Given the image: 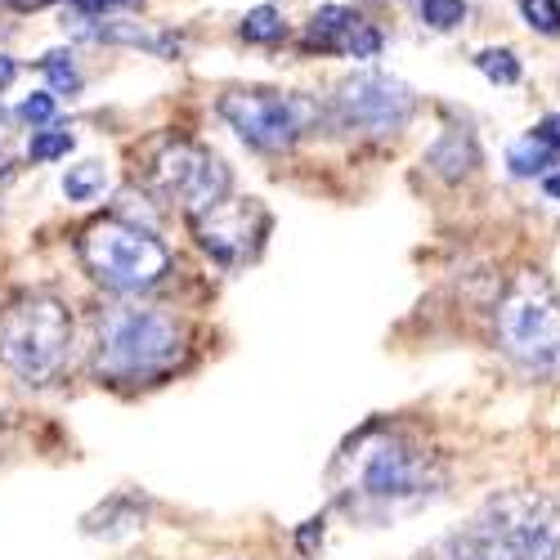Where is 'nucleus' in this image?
<instances>
[{
  "label": "nucleus",
  "mask_w": 560,
  "mask_h": 560,
  "mask_svg": "<svg viewBox=\"0 0 560 560\" xmlns=\"http://www.w3.org/2000/svg\"><path fill=\"white\" fill-rule=\"evenodd\" d=\"M341 506L363 521H395L444 489L440 457L399 431H368L341 453Z\"/></svg>",
  "instance_id": "f257e3e1"
},
{
  "label": "nucleus",
  "mask_w": 560,
  "mask_h": 560,
  "mask_svg": "<svg viewBox=\"0 0 560 560\" xmlns=\"http://www.w3.org/2000/svg\"><path fill=\"white\" fill-rule=\"evenodd\" d=\"M435 560H560V502L506 489L476 511L471 525L448 534Z\"/></svg>",
  "instance_id": "f03ea898"
},
{
  "label": "nucleus",
  "mask_w": 560,
  "mask_h": 560,
  "mask_svg": "<svg viewBox=\"0 0 560 560\" xmlns=\"http://www.w3.org/2000/svg\"><path fill=\"white\" fill-rule=\"evenodd\" d=\"M189 337L166 305L121 301L95 323V372L113 386H149L184 359Z\"/></svg>",
  "instance_id": "7ed1b4c3"
},
{
  "label": "nucleus",
  "mask_w": 560,
  "mask_h": 560,
  "mask_svg": "<svg viewBox=\"0 0 560 560\" xmlns=\"http://www.w3.org/2000/svg\"><path fill=\"white\" fill-rule=\"evenodd\" d=\"M68 350H72V310L59 296L32 292L0 310V363L19 382L50 386L68 363Z\"/></svg>",
  "instance_id": "20e7f679"
},
{
  "label": "nucleus",
  "mask_w": 560,
  "mask_h": 560,
  "mask_svg": "<svg viewBox=\"0 0 560 560\" xmlns=\"http://www.w3.org/2000/svg\"><path fill=\"white\" fill-rule=\"evenodd\" d=\"M81 260L90 269L100 288L121 292V296H139L158 288L171 273V252L153 229L130 224L121 215H108L100 224H90L81 233Z\"/></svg>",
  "instance_id": "39448f33"
},
{
  "label": "nucleus",
  "mask_w": 560,
  "mask_h": 560,
  "mask_svg": "<svg viewBox=\"0 0 560 560\" xmlns=\"http://www.w3.org/2000/svg\"><path fill=\"white\" fill-rule=\"evenodd\" d=\"M498 346L525 377H560V296L542 278H521L498 305Z\"/></svg>",
  "instance_id": "423d86ee"
},
{
  "label": "nucleus",
  "mask_w": 560,
  "mask_h": 560,
  "mask_svg": "<svg viewBox=\"0 0 560 560\" xmlns=\"http://www.w3.org/2000/svg\"><path fill=\"white\" fill-rule=\"evenodd\" d=\"M215 108H220L224 126L256 153H288L318 121L314 100L292 95V90H265V85L224 90Z\"/></svg>",
  "instance_id": "0eeeda50"
},
{
  "label": "nucleus",
  "mask_w": 560,
  "mask_h": 560,
  "mask_svg": "<svg viewBox=\"0 0 560 560\" xmlns=\"http://www.w3.org/2000/svg\"><path fill=\"white\" fill-rule=\"evenodd\" d=\"M149 184H153V194L179 202L184 215H207L220 202H229L233 175L215 153L184 144V139H171V144L158 149V158L149 166Z\"/></svg>",
  "instance_id": "6e6552de"
},
{
  "label": "nucleus",
  "mask_w": 560,
  "mask_h": 560,
  "mask_svg": "<svg viewBox=\"0 0 560 560\" xmlns=\"http://www.w3.org/2000/svg\"><path fill=\"white\" fill-rule=\"evenodd\" d=\"M332 108H337V121L346 130H359V135H399L412 113H417V95L399 81V77H386V72H354L337 85L332 95Z\"/></svg>",
  "instance_id": "1a4fd4ad"
},
{
  "label": "nucleus",
  "mask_w": 560,
  "mask_h": 560,
  "mask_svg": "<svg viewBox=\"0 0 560 560\" xmlns=\"http://www.w3.org/2000/svg\"><path fill=\"white\" fill-rule=\"evenodd\" d=\"M189 224L198 233L202 252L224 269L256 260V252L265 247V233H269V215L256 198H229L207 215H189Z\"/></svg>",
  "instance_id": "9d476101"
},
{
  "label": "nucleus",
  "mask_w": 560,
  "mask_h": 560,
  "mask_svg": "<svg viewBox=\"0 0 560 560\" xmlns=\"http://www.w3.org/2000/svg\"><path fill=\"white\" fill-rule=\"evenodd\" d=\"M368 19L346 10V5H323L310 14L305 23V50H318V55H346L350 59V45H354V32L363 27Z\"/></svg>",
  "instance_id": "9b49d317"
},
{
  "label": "nucleus",
  "mask_w": 560,
  "mask_h": 560,
  "mask_svg": "<svg viewBox=\"0 0 560 560\" xmlns=\"http://www.w3.org/2000/svg\"><path fill=\"white\" fill-rule=\"evenodd\" d=\"M422 162H427L431 175L457 184V179H466V175L480 166V144H476V135L466 130V126H448V130L435 139V144L427 149Z\"/></svg>",
  "instance_id": "f8f14e48"
},
{
  "label": "nucleus",
  "mask_w": 560,
  "mask_h": 560,
  "mask_svg": "<svg viewBox=\"0 0 560 560\" xmlns=\"http://www.w3.org/2000/svg\"><path fill=\"white\" fill-rule=\"evenodd\" d=\"M144 516H149V502H139L135 493H113L108 502H100V506L81 521V529H85L90 538L117 542V538H130V534L144 529Z\"/></svg>",
  "instance_id": "ddd939ff"
},
{
  "label": "nucleus",
  "mask_w": 560,
  "mask_h": 560,
  "mask_svg": "<svg viewBox=\"0 0 560 560\" xmlns=\"http://www.w3.org/2000/svg\"><path fill=\"white\" fill-rule=\"evenodd\" d=\"M108 194V166L104 162H77L63 171V198L77 207H90Z\"/></svg>",
  "instance_id": "4468645a"
},
{
  "label": "nucleus",
  "mask_w": 560,
  "mask_h": 560,
  "mask_svg": "<svg viewBox=\"0 0 560 560\" xmlns=\"http://www.w3.org/2000/svg\"><path fill=\"white\" fill-rule=\"evenodd\" d=\"M506 166H511V175H521V179L551 175L547 166H556V149H551V144H542L538 135H525V139H516V144L506 149Z\"/></svg>",
  "instance_id": "2eb2a0df"
},
{
  "label": "nucleus",
  "mask_w": 560,
  "mask_h": 560,
  "mask_svg": "<svg viewBox=\"0 0 560 560\" xmlns=\"http://www.w3.org/2000/svg\"><path fill=\"white\" fill-rule=\"evenodd\" d=\"M238 36L247 45H278V40H288V19H283L278 5H256V10L243 14Z\"/></svg>",
  "instance_id": "dca6fc26"
},
{
  "label": "nucleus",
  "mask_w": 560,
  "mask_h": 560,
  "mask_svg": "<svg viewBox=\"0 0 560 560\" xmlns=\"http://www.w3.org/2000/svg\"><path fill=\"white\" fill-rule=\"evenodd\" d=\"M72 149H77V135L63 130V126H40L27 139V158L32 162H63Z\"/></svg>",
  "instance_id": "f3484780"
},
{
  "label": "nucleus",
  "mask_w": 560,
  "mask_h": 560,
  "mask_svg": "<svg viewBox=\"0 0 560 560\" xmlns=\"http://www.w3.org/2000/svg\"><path fill=\"white\" fill-rule=\"evenodd\" d=\"M476 68H480L493 85H521V77H525L516 50H506V45H489V50H480V55H476Z\"/></svg>",
  "instance_id": "a211bd4d"
},
{
  "label": "nucleus",
  "mask_w": 560,
  "mask_h": 560,
  "mask_svg": "<svg viewBox=\"0 0 560 560\" xmlns=\"http://www.w3.org/2000/svg\"><path fill=\"white\" fill-rule=\"evenodd\" d=\"M40 72L50 77L55 95H77V90H81V68H77L72 50H50V55L40 59Z\"/></svg>",
  "instance_id": "6ab92c4d"
},
{
  "label": "nucleus",
  "mask_w": 560,
  "mask_h": 560,
  "mask_svg": "<svg viewBox=\"0 0 560 560\" xmlns=\"http://www.w3.org/2000/svg\"><path fill=\"white\" fill-rule=\"evenodd\" d=\"M417 14L431 32H453L466 19V0H417Z\"/></svg>",
  "instance_id": "aec40b11"
},
{
  "label": "nucleus",
  "mask_w": 560,
  "mask_h": 560,
  "mask_svg": "<svg viewBox=\"0 0 560 560\" xmlns=\"http://www.w3.org/2000/svg\"><path fill=\"white\" fill-rule=\"evenodd\" d=\"M521 14L534 32L560 36V0H521Z\"/></svg>",
  "instance_id": "412c9836"
},
{
  "label": "nucleus",
  "mask_w": 560,
  "mask_h": 560,
  "mask_svg": "<svg viewBox=\"0 0 560 560\" xmlns=\"http://www.w3.org/2000/svg\"><path fill=\"white\" fill-rule=\"evenodd\" d=\"M55 90H36V95H27L23 104H19V117L32 126V130H40V126H55Z\"/></svg>",
  "instance_id": "4be33fe9"
},
{
  "label": "nucleus",
  "mask_w": 560,
  "mask_h": 560,
  "mask_svg": "<svg viewBox=\"0 0 560 560\" xmlns=\"http://www.w3.org/2000/svg\"><path fill=\"white\" fill-rule=\"evenodd\" d=\"M323 525H328V521L314 516V521H305V525L296 529V551H301V556H314V547H323Z\"/></svg>",
  "instance_id": "5701e85b"
},
{
  "label": "nucleus",
  "mask_w": 560,
  "mask_h": 560,
  "mask_svg": "<svg viewBox=\"0 0 560 560\" xmlns=\"http://www.w3.org/2000/svg\"><path fill=\"white\" fill-rule=\"evenodd\" d=\"M529 135H538L542 144H551V149H560V113H547Z\"/></svg>",
  "instance_id": "b1692460"
},
{
  "label": "nucleus",
  "mask_w": 560,
  "mask_h": 560,
  "mask_svg": "<svg viewBox=\"0 0 560 560\" xmlns=\"http://www.w3.org/2000/svg\"><path fill=\"white\" fill-rule=\"evenodd\" d=\"M14 77H19V63H14L10 55H0V90H10V85H14Z\"/></svg>",
  "instance_id": "393cba45"
},
{
  "label": "nucleus",
  "mask_w": 560,
  "mask_h": 560,
  "mask_svg": "<svg viewBox=\"0 0 560 560\" xmlns=\"http://www.w3.org/2000/svg\"><path fill=\"white\" fill-rule=\"evenodd\" d=\"M542 194H547L551 202H560V171H551V175H542Z\"/></svg>",
  "instance_id": "a878e982"
},
{
  "label": "nucleus",
  "mask_w": 560,
  "mask_h": 560,
  "mask_svg": "<svg viewBox=\"0 0 560 560\" xmlns=\"http://www.w3.org/2000/svg\"><path fill=\"white\" fill-rule=\"evenodd\" d=\"M5 431H10V408L0 404V444H5Z\"/></svg>",
  "instance_id": "bb28decb"
},
{
  "label": "nucleus",
  "mask_w": 560,
  "mask_h": 560,
  "mask_svg": "<svg viewBox=\"0 0 560 560\" xmlns=\"http://www.w3.org/2000/svg\"><path fill=\"white\" fill-rule=\"evenodd\" d=\"M0 5H5V0H0Z\"/></svg>",
  "instance_id": "cd10ccee"
}]
</instances>
